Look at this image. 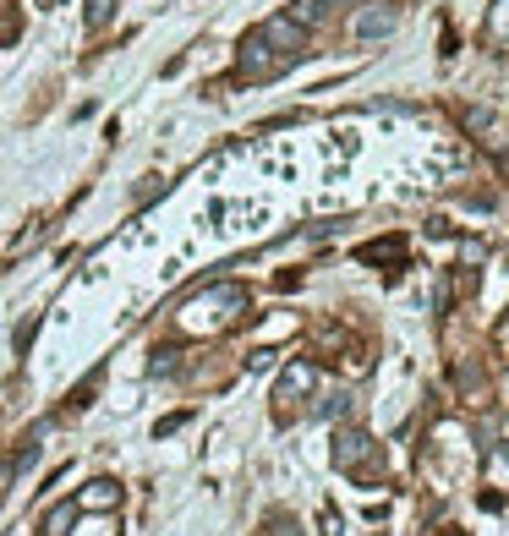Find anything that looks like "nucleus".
<instances>
[{
	"mask_svg": "<svg viewBox=\"0 0 509 536\" xmlns=\"http://www.w3.org/2000/svg\"><path fill=\"white\" fill-rule=\"evenodd\" d=\"M39 433H44V427H39ZM39 433H33V438H28V444H22V449H17V460H11V465H6V482H17V476H28V465H33V460H39Z\"/></svg>",
	"mask_w": 509,
	"mask_h": 536,
	"instance_id": "9",
	"label": "nucleus"
},
{
	"mask_svg": "<svg viewBox=\"0 0 509 536\" xmlns=\"http://www.w3.org/2000/svg\"><path fill=\"white\" fill-rule=\"evenodd\" d=\"M466 126H477V132H482V126H488V110H482V104H471V110H466Z\"/></svg>",
	"mask_w": 509,
	"mask_h": 536,
	"instance_id": "19",
	"label": "nucleus"
},
{
	"mask_svg": "<svg viewBox=\"0 0 509 536\" xmlns=\"http://www.w3.org/2000/svg\"><path fill=\"white\" fill-rule=\"evenodd\" d=\"M115 509H121V482H110V476H99L77 493V515H115Z\"/></svg>",
	"mask_w": 509,
	"mask_h": 536,
	"instance_id": "6",
	"label": "nucleus"
},
{
	"mask_svg": "<svg viewBox=\"0 0 509 536\" xmlns=\"http://www.w3.org/2000/svg\"><path fill=\"white\" fill-rule=\"evenodd\" d=\"M488 44H509V0H493V11H488Z\"/></svg>",
	"mask_w": 509,
	"mask_h": 536,
	"instance_id": "10",
	"label": "nucleus"
},
{
	"mask_svg": "<svg viewBox=\"0 0 509 536\" xmlns=\"http://www.w3.org/2000/svg\"><path fill=\"white\" fill-rule=\"evenodd\" d=\"M176 427H187V411H176V416H165V422H159V427H154V438H170V433H176Z\"/></svg>",
	"mask_w": 509,
	"mask_h": 536,
	"instance_id": "17",
	"label": "nucleus"
},
{
	"mask_svg": "<svg viewBox=\"0 0 509 536\" xmlns=\"http://www.w3.org/2000/svg\"><path fill=\"white\" fill-rule=\"evenodd\" d=\"M395 22H400V6H395V0H373V6L356 11L351 33H356L362 44H373V39H389V33H395Z\"/></svg>",
	"mask_w": 509,
	"mask_h": 536,
	"instance_id": "3",
	"label": "nucleus"
},
{
	"mask_svg": "<svg viewBox=\"0 0 509 536\" xmlns=\"http://www.w3.org/2000/svg\"><path fill=\"white\" fill-rule=\"evenodd\" d=\"M66 536H115V520L110 515H88L77 531H66Z\"/></svg>",
	"mask_w": 509,
	"mask_h": 536,
	"instance_id": "12",
	"label": "nucleus"
},
{
	"mask_svg": "<svg viewBox=\"0 0 509 536\" xmlns=\"http://www.w3.org/2000/svg\"><path fill=\"white\" fill-rule=\"evenodd\" d=\"M39 6H55V0H39Z\"/></svg>",
	"mask_w": 509,
	"mask_h": 536,
	"instance_id": "20",
	"label": "nucleus"
},
{
	"mask_svg": "<svg viewBox=\"0 0 509 536\" xmlns=\"http://www.w3.org/2000/svg\"><path fill=\"white\" fill-rule=\"evenodd\" d=\"M400 252H406V241L389 236V241H373V247H362V263H389V258H400Z\"/></svg>",
	"mask_w": 509,
	"mask_h": 536,
	"instance_id": "11",
	"label": "nucleus"
},
{
	"mask_svg": "<svg viewBox=\"0 0 509 536\" xmlns=\"http://www.w3.org/2000/svg\"><path fill=\"white\" fill-rule=\"evenodd\" d=\"M373 449L378 444L362 433V427H340V433H334V471H362V460Z\"/></svg>",
	"mask_w": 509,
	"mask_h": 536,
	"instance_id": "5",
	"label": "nucleus"
},
{
	"mask_svg": "<svg viewBox=\"0 0 509 536\" xmlns=\"http://www.w3.org/2000/svg\"><path fill=\"white\" fill-rule=\"evenodd\" d=\"M312 389H318V367L312 361H291L280 372V400H307Z\"/></svg>",
	"mask_w": 509,
	"mask_h": 536,
	"instance_id": "7",
	"label": "nucleus"
},
{
	"mask_svg": "<svg viewBox=\"0 0 509 536\" xmlns=\"http://www.w3.org/2000/svg\"><path fill=\"white\" fill-rule=\"evenodd\" d=\"M241 312H247V290L241 285H208L181 307V323L198 329V334H219V329H230Z\"/></svg>",
	"mask_w": 509,
	"mask_h": 536,
	"instance_id": "1",
	"label": "nucleus"
},
{
	"mask_svg": "<svg viewBox=\"0 0 509 536\" xmlns=\"http://www.w3.org/2000/svg\"><path fill=\"white\" fill-rule=\"evenodd\" d=\"M258 33L285 55V61H302V50H307V28H302V22H291V17H269Z\"/></svg>",
	"mask_w": 509,
	"mask_h": 536,
	"instance_id": "4",
	"label": "nucleus"
},
{
	"mask_svg": "<svg viewBox=\"0 0 509 536\" xmlns=\"http://www.w3.org/2000/svg\"><path fill=\"white\" fill-rule=\"evenodd\" d=\"M334 6H345V0H296V6L285 11V17L302 22V28H318L323 17H334Z\"/></svg>",
	"mask_w": 509,
	"mask_h": 536,
	"instance_id": "8",
	"label": "nucleus"
},
{
	"mask_svg": "<svg viewBox=\"0 0 509 536\" xmlns=\"http://www.w3.org/2000/svg\"><path fill=\"white\" fill-rule=\"evenodd\" d=\"M345 411H351V394H334V400L318 405V416H345Z\"/></svg>",
	"mask_w": 509,
	"mask_h": 536,
	"instance_id": "16",
	"label": "nucleus"
},
{
	"mask_svg": "<svg viewBox=\"0 0 509 536\" xmlns=\"http://www.w3.org/2000/svg\"><path fill=\"white\" fill-rule=\"evenodd\" d=\"M181 361H176V351H154V361H148V378H170Z\"/></svg>",
	"mask_w": 509,
	"mask_h": 536,
	"instance_id": "13",
	"label": "nucleus"
},
{
	"mask_svg": "<svg viewBox=\"0 0 509 536\" xmlns=\"http://www.w3.org/2000/svg\"><path fill=\"white\" fill-rule=\"evenodd\" d=\"M115 17V0H88V28H104Z\"/></svg>",
	"mask_w": 509,
	"mask_h": 536,
	"instance_id": "14",
	"label": "nucleus"
},
{
	"mask_svg": "<svg viewBox=\"0 0 509 536\" xmlns=\"http://www.w3.org/2000/svg\"><path fill=\"white\" fill-rule=\"evenodd\" d=\"M269 536H302V526H296V520H269Z\"/></svg>",
	"mask_w": 509,
	"mask_h": 536,
	"instance_id": "18",
	"label": "nucleus"
},
{
	"mask_svg": "<svg viewBox=\"0 0 509 536\" xmlns=\"http://www.w3.org/2000/svg\"><path fill=\"white\" fill-rule=\"evenodd\" d=\"M236 66H241V77H247V83H263V77L285 72V66H291V61H285V55L274 50V44L263 39L258 28H252L247 39H241V61H236Z\"/></svg>",
	"mask_w": 509,
	"mask_h": 536,
	"instance_id": "2",
	"label": "nucleus"
},
{
	"mask_svg": "<svg viewBox=\"0 0 509 536\" xmlns=\"http://www.w3.org/2000/svg\"><path fill=\"white\" fill-rule=\"evenodd\" d=\"M72 515H77V504L55 509V515H50V536H66V526H72Z\"/></svg>",
	"mask_w": 509,
	"mask_h": 536,
	"instance_id": "15",
	"label": "nucleus"
}]
</instances>
